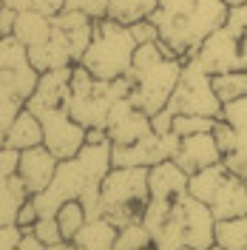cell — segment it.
<instances>
[{
    "mask_svg": "<svg viewBox=\"0 0 247 250\" xmlns=\"http://www.w3.org/2000/svg\"><path fill=\"white\" fill-rule=\"evenodd\" d=\"M54 219H57V225H60L62 239H74V236L80 233V228L88 222V216H85V208H82V202H80V199H68V202H62L60 208H57Z\"/></svg>",
    "mask_w": 247,
    "mask_h": 250,
    "instance_id": "obj_28",
    "label": "cell"
},
{
    "mask_svg": "<svg viewBox=\"0 0 247 250\" xmlns=\"http://www.w3.org/2000/svg\"><path fill=\"white\" fill-rule=\"evenodd\" d=\"M222 100L213 91L210 74L205 71L196 57H187L182 65V77L176 83V88L170 94L168 111L170 114H193V117H210L222 120Z\"/></svg>",
    "mask_w": 247,
    "mask_h": 250,
    "instance_id": "obj_7",
    "label": "cell"
},
{
    "mask_svg": "<svg viewBox=\"0 0 247 250\" xmlns=\"http://www.w3.org/2000/svg\"><path fill=\"white\" fill-rule=\"evenodd\" d=\"M225 29L236 34V37H242L247 31V3L242 6H230L227 9V17H225Z\"/></svg>",
    "mask_w": 247,
    "mask_h": 250,
    "instance_id": "obj_35",
    "label": "cell"
},
{
    "mask_svg": "<svg viewBox=\"0 0 247 250\" xmlns=\"http://www.w3.org/2000/svg\"><path fill=\"white\" fill-rule=\"evenodd\" d=\"M65 9H77L94 20H103L108 15V0H65Z\"/></svg>",
    "mask_w": 247,
    "mask_h": 250,
    "instance_id": "obj_34",
    "label": "cell"
},
{
    "mask_svg": "<svg viewBox=\"0 0 247 250\" xmlns=\"http://www.w3.org/2000/svg\"><path fill=\"white\" fill-rule=\"evenodd\" d=\"M207 250H222V248H219V245H213V248H207Z\"/></svg>",
    "mask_w": 247,
    "mask_h": 250,
    "instance_id": "obj_50",
    "label": "cell"
},
{
    "mask_svg": "<svg viewBox=\"0 0 247 250\" xmlns=\"http://www.w3.org/2000/svg\"><path fill=\"white\" fill-rule=\"evenodd\" d=\"M222 3H225V6L230 9V6H242V3H247V0H222Z\"/></svg>",
    "mask_w": 247,
    "mask_h": 250,
    "instance_id": "obj_47",
    "label": "cell"
},
{
    "mask_svg": "<svg viewBox=\"0 0 247 250\" xmlns=\"http://www.w3.org/2000/svg\"><path fill=\"white\" fill-rule=\"evenodd\" d=\"M100 199H103V213L117 228L131 225V222H142V213L151 199L148 168L114 165L100 185Z\"/></svg>",
    "mask_w": 247,
    "mask_h": 250,
    "instance_id": "obj_6",
    "label": "cell"
},
{
    "mask_svg": "<svg viewBox=\"0 0 247 250\" xmlns=\"http://www.w3.org/2000/svg\"><path fill=\"white\" fill-rule=\"evenodd\" d=\"M29 196L31 193L17 173H0V225H17V210Z\"/></svg>",
    "mask_w": 247,
    "mask_h": 250,
    "instance_id": "obj_23",
    "label": "cell"
},
{
    "mask_svg": "<svg viewBox=\"0 0 247 250\" xmlns=\"http://www.w3.org/2000/svg\"><path fill=\"white\" fill-rule=\"evenodd\" d=\"M239 46H242V51H245V54H247V31H245V34H242V37H239Z\"/></svg>",
    "mask_w": 247,
    "mask_h": 250,
    "instance_id": "obj_48",
    "label": "cell"
},
{
    "mask_svg": "<svg viewBox=\"0 0 247 250\" xmlns=\"http://www.w3.org/2000/svg\"><path fill=\"white\" fill-rule=\"evenodd\" d=\"M179 162V168L187 173H196L207 165L222 162V151L216 145L213 131H202V134H190V137H179V151L173 156Z\"/></svg>",
    "mask_w": 247,
    "mask_h": 250,
    "instance_id": "obj_16",
    "label": "cell"
},
{
    "mask_svg": "<svg viewBox=\"0 0 247 250\" xmlns=\"http://www.w3.org/2000/svg\"><path fill=\"white\" fill-rule=\"evenodd\" d=\"M54 31V20L37 9H26V12H17L15 17V29H12V37L17 43H23L26 48L43 46Z\"/></svg>",
    "mask_w": 247,
    "mask_h": 250,
    "instance_id": "obj_20",
    "label": "cell"
},
{
    "mask_svg": "<svg viewBox=\"0 0 247 250\" xmlns=\"http://www.w3.org/2000/svg\"><path fill=\"white\" fill-rule=\"evenodd\" d=\"M3 6L12 12H26V9H34V0H3Z\"/></svg>",
    "mask_w": 247,
    "mask_h": 250,
    "instance_id": "obj_44",
    "label": "cell"
},
{
    "mask_svg": "<svg viewBox=\"0 0 247 250\" xmlns=\"http://www.w3.org/2000/svg\"><path fill=\"white\" fill-rule=\"evenodd\" d=\"M236 134H239V148H236V151L247 156V128H242V131H236Z\"/></svg>",
    "mask_w": 247,
    "mask_h": 250,
    "instance_id": "obj_46",
    "label": "cell"
},
{
    "mask_svg": "<svg viewBox=\"0 0 247 250\" xmlns=\"http://www.w3.org/2000/svg\"><path fill=\"white\" fill-rule=\"evenodd\" d=\"M46 250H77V245H74L71 239H60V242H54V245H46Z\"/></svg>",
    "mask_w": 247,
    "mask_h": 250,
    "instance_id": "obj_45",
    "label": "cell"
},
{
    "mask_svg": "<svg viewBox=\"0 0 247 250\" xmlns=\"http://www.w3.org/2000/svg\"><path fill=\"white\" fill-rule=\"evenodd\" d=\"M117 233H120V228L108 216H97L88 219L71 242L77 245V250H114Z\"/></svg>",
    "mask_w": 247,
    "mask_h": 250,
    "instance_id": "obj_21",
    "label": "cell"
},
{
    "mask_svg": "<svg viewBox=\"0 0 247 250\" xmlns=\"http://www.w3.org/2000/svg\"><path fill=\"white\" fill-rule=\"evenodd\" d=\"M210 83H213V91H216V97L222 100V105L239 100V97H247V71L245 68L210 74Z\"/></svg>",
    "mask_w": 247,
    "mask_h": 250,
    "instance_id": "obj_27",
    "label": "cell"
},
{
    "mask_svg": "<svg viewBox=\"0 0 247 250\" xmlns=\"http://www.w3.org/2000/svg\"><path fill=\"white\" fill-rule=\"evenodd\" d=\"M40 219V210H37V205H34V199H26V202L20 205V210H17V228L23 230V228H34V222Z\"/></svg>",
    "mask_w": 247,
    "mask_h": 250,
    "instance_id": "obj_37",
    "label": "cell"
},
{
    "mask_svg": "<svg viewBox=\"0 0 247 250\" xmlns=\"http://www.w3.org/2000/svg\"><path fill=\"white\" fill-rule=\"evenodd\" d=\"M159 0H108V15L111 20L123 23V26H134L139 20H148L156 12Z\"/></svg>",
    "mask_w": 247,
    "mask_h": 250,
    "instance_id": "obj_25",
    "label": "cell"
},
{
    "mask_svg": "<svg viewBox=\"0 0 247 250\" xmlns=\"http://www.w3.org/2000/svg\"><path fill=\"white\" fill-rule=\"evenodd\" d=\"M131 34H134V40H137L139 46H142V43H154V40H159V31H156V26H154L151 17L134 23V26H131Z\"/></svg>",
    "mask_w": 247,
    "mask_h": 250,
    "instance_id": "obj_36",
    "label": "cell"
},
{
    "mask_svg": "<svg viewBox=\"0 0 247 250\" xmlns=\"http://www.w3.org/2000/svg\"><path fill=\"white\" fill-rule=\"evenodd\" d=\"M6 145H9V148H17V151L43 145V125H40V117H37L34 111L23 108L15 117V123L9 125V131H6Z\"/></svg>",
    "mask_w": 247,
    "mask_h": 250,
    "instance_id": "obj_22",
    "label": "cell"
},
{
    "mask_svg": "<svg viewBox=\"0 0 247 250\" xmlns=\"http://www.w3.org/2000/svg\"><path fill=\"white\" fill-rule=\"evenodd\" d=\"M216 120L210 117H193V114H173V134L176 137H190L202 131H213Z\"/></svg>",
    "mask_w": 247,
    "mask_h": 250,
    "instance_id": "obj_30",
    "label": "cell"
},
{
    "mask_svg": "<svg viewBox=\"0 0 247 250\" xmlns=\"http://www.w3.org/2000/svg\"><path fill=\"white\" fill-rule=\"evenodd\" d=\"M20 242V228L17 225H0V250H15Z\"/></svg>",
    "mask_w": 247,
    "mask_h": 250,
    "instance_id": "obj_41",
    "label": "cell"
},
{
    "mask_svg": "<svg viewBox=\"0 0 247 250\" xmlns=\"http://www.w3.org/2000/svg\"><path fill=\"white\" fill-rule=\"evenodd\" d=\"M182 213H185V245L196 250H207L216 245V216L210 210V205L193 199L185 193L182 199Z\"/></svg>",
    "mask_w": 247,
    "mask_h": 250,
    "instance_id": "obj_13",
    "label": "cell"
},
{
    "mask_svg": "<svg viewBox=\"0 0 247 250\" xmlns=\"http://www.w3.org/2000/svg\"><path fill=\"white\" fill-rule=\"evenodd\" d=\"M40 71L31 65L26 46L17 43L15 37H0V103L17 100L26 105L34 88H37Z\"/></svg>",
    "mask_w": 247,
    "mask_h": 250,
    "instance_id": "obj_8",
    "label": "cell"
},
{
    "mask_svg": "<svg viewBox=\"0 0 247 250\" xmlns=\"http://www.w3.org/2000/svg\"><path fill=\"white\" fill-rule=\"evenodd\" d=\"M151 117L145 111H139L128 97L117 100L108 111L105 120V134H108L111 145H131V142L142 140L145 134H151Z\"/></svg>",
    "mask_w": 247,
    "mask_h": 250,
    "instance_id": "obj_12",
    "label": "cell"
},
{
    "mask_svg": "<svg viewBox=\"0 0 247 250\" xmlns=\"http://www.w3.org/2000/svg\"><path fill=\"white\" fill-rule=\"evenodd\" d=\"M227 6L222 0H159L151 15L159 40L176 57H193L207 34L225 26Z\"/></svg>",
    "mask_w": 247,
    "mask_h": 250,
    "instance_id": "obj_2",
    "label": "cell"
},
{
    "mask_svg": "<svg viewBox=\"0 0 247 250\" xmlns=\"http://www.w3.org/2000/svg\"><path fill=\"white\" fill-rule=\"evenodd\" d=\"M187 179H190V173L182 171L176 159H165V162L151 165L148 168V190H151V199L179 202L187 193Z\"/></svg>",
    "mask_w": 247,
    "mask_h": 250,
    "instance_id": "obj_15",
    "label": "cell"
},
{
    "mask_svg": "<svg viewBox=\"0 0 247 250\" xmlns=\"http://www.w3.org/2000/svg\"><path fill=\"white\" fill-rule=\"evenodd\" d=\"M3 145H6V134H3V131H0V148H3Z\"/></svg>",
    "mask_w": 247,
    "mask_h": 250,
    "instance_id": "obj_49",
    "label": "cell"
},
{
    "mask_svg": "<svg viewBox=\"0 0 247 250\" xmlns=\"http://www.w3.org/2000/svg\"><path fill=\"white\" fill-rule=\"evenodd\" d=\"M216 245L222 250H247V213L216 222Z\"/></svg>",
    "mask_w": 247,
    "mask_h": 250,
    "instance_id": "obj_26",
    "label": "cell"
},
{
    "mask_svg": "<svg viewBox=\"0 0 247 250\" xmlns=\"http://www.w3.org/2000/svg\"><path fill=\"white\" fill-rule=\"evenodd\" d=\"M34 236L43 242V245H54V242H60L62 233H60V225H57V219L54 216H40L34 222Z\"/></svg>",
    "mask_w": 247,
    "mask_h": 250,
    "instance_id": "obj_33",
    "label": "cell"
},
{
    "mask_svg": "<svg viewBox=\"0 0 247 250\" xmlns=\"http://www.w3.org/2000/svg\"><path fill=\"white\" fill-rule=\"evenodd\" d=\"M15 250H46V245L34 236L31 228H23V230H20V242H17Z\"/></svg>",
    "mask_w": 247,
    "mask_h": 250,
    "instance_id": "obj_42",
    "label": "cell"
},
{
    "mask_svg": "<svg viewBox=\"0 0 247 250\" xmlns=\"http://www.w3.org/2000/svg\"><path fill=\"white\" fill-rule=\"evenodd\" d=\"M137 40L131 34V26H123L111 17L94 20L91 43L82 54V65L91 71L97 80H120L131 71Z\"/></svg>",
    "mask_w": 247,
    "mask_h": 250,
    "instance_id": "obj_5",
    "label": "cell"
},
{
    "mask_svg": "<svg viewBox=\"0 0 247 250\" xmlns=\"http://www.w3.org/2000/svg\"><path fill=\"white\" fill-rule=\"evenodd\" d=\"M222 120L230 123L236 131L247 128V97H239V100H233V103H225V108H222Z\"/></svg>",
    "mask_w": 247,
    "mask_h": 250,
    "instance_id": "obj_32",
    "label": "cell"
},
{
    "mask_svg": "<svg viewBox=\"0 0 247 250\" xmlns=\"http://www.w3.org/2000/svg\"><path fill=\"white\" fill-rule=\"evenodd\" d=\"M210 210L213 216L219 219H233V216H245L247 213V179L236 176V173H227L222 179V185L216 188L213 199H210Z\"/></svg>",
    "mask_w": 247,
    "mask_h": 250,
    "instance_id": "obj_18",
    "label": "cell"
},
{
    "mask_svg": "<svg viewBox=\"0 0 247 250\" xmlns=\"http://www.w3.org/2000/svg\"><path fill=\"white\" fill-rule=\"evenodd\" d=\"M222 162H225V168H227L230 173H236V176L247 179V156L245 154H239V151L225 154V156H222Z\"/></svg>",
    "mask_w": 247,
    "mask_h": 250,
    "instance_id": "obj_39",
    "label": "cell"
},
{
    "mask_svg": "<svg viewBox=\"0 0 247 250\" xmlns=\"http://www.w3.org/2000/svg\"><path fill=\"white\" fill-rule=\"evenodd\" d=\"M71 68H74V65L43 71L40 80H37L34 94L26 100V108L37 114V111H43V108L62 105V103H65V94H68V85H71Z\"/></svg>",
    "mask_w": 247,
    "mask_h": 250,
    "instance_id": "obj_17",
    "label": "cell"
},
{
    "mask_svg": "<svg viewBox=\"0 0 247 250\" xmlns=\"http://www.w3.org/2000/svg\"><path fill=\"white\" fill-rule=\"evenodd\" d=\"M40 125H43V145H46L57 159H71L80 154V148L85 145L88 131L71 120V114L65 111V105H54V108L37 111Z\"/></svg>",
    "mask_w": 247,
    "mask_h": 250,
    "instance_id": "obj_9",
    "label": "cell"
},
{
    "mask_svg": "<svg viewBox=\"0 0 247 250\" xmlns=\"http://www.w3.org/2000/svg\"><path fill=\"white\" fill-rule=\"evenodd\" d=\"M17 165H20V151L17 148H9V145H3L0 148V173H17Z\"/></svg>",
    "mask_w": 247,
    "mask_h": 250,
    "instance_id": "obj_38",
    "label": "cell"
},
{
    "mask_svg": "<svg viewBox=\"0 0 247 250\" xmlns=\"http://www.w3.org/2000/svg\"><path fill=\"white\" fill-rule=\"evenodd\" d=\"M128 94H131V77L128 74L120 80H97L82 62H74L71 85H68L62 105L71 114V120H77L85 131H91V128H105L111 105Z\"/></svg>",
    "mask_w": 247,
    "mask_h": 250,
    "instance_id": "obj_4",
    "label": "cell"
},
{
    "mask_svg": "<svg viewBox=\"0 0 247 250\" xmlns=\"http://www.w3.org/2000/svg\"><path fill=\"white\" fill-rule=\"evenodd\" d=\"M34 9L43 12V15H48V17H54L65 9V0H34Z\"/></svg>",
    "mask_w": 247,
    "mask_h": 250,
    "instance_id": "obj_43",
    "label": "cell"
},
{
    "mask_svg": "<svg viewBox=\"0 0 247 250\" xmlns=\"http://www.w3.org/2000/svg\"><path fill=\"white\" fill-rule=\"evenodd\" d=\"M196 60L205 65L207 74H222V71H247V54L239 46V37L230 34L225 26H219L213 34L205 37V43L199 46V51L193 54Z\"/></svg>",
    "mask_w": 247,
    "mask_h": 250,
    "instance_id": "obj_11",
    "label": "cell"
},
{
    "mask_svg": "<svg viewBox=\"0 0 247 250\" xmlns=\"http://www.w3.org/2000/svg\"><path fill=\"white\" fill-rule=\"evenodd\" d=\"M111 168H114L111 140L85 142L77 156L60 159L51 185L31 196L37 210H40V216H54L57 208L62 202H68V199H80L88 219L105 216L103 213V199H100V185H103V179H105V173Z\"/></svg>",
    "mask_w": 247,
    "mask_h": 250,
    "instance_id": "obj_1",
    "label": "cell"
},
{
    "mask_svg": "<svg viewBox=\"0 0 247 250\" xmlns=\"http://www.w3.org/2000/svg\"><path fill=\"white\" fill-rule=\"evenodd\" d=\"M185 245V213L182 205L176 202L170 208L165 222L154 230V250H182Z\"/></svg>",
    "mask_w": 247,
    "mask_h": 250,
    "instance_id": "obj_24",
    "label": "cell"
},
{
    "mask_svg": "<svg viewBox=\"0 0 247 250\" xmlns=\"http://www.w3.org/2000/svg\"><path fill=\"white\" fill-rule=\"evenodd\" d=\"M60 159L48 151L46 145H34V148H26L20 151V165H17V176L23 179V185L31 196L46 190L54 179V171H57Z\"/></svg>",
    "mask_w": 247,
    "mask_h": 250,
    "instance_id": "obj_14",
    "label": "cell"
},
{
    "mask_svg": "<svg viewBox=\"0 0 247 250\" xmlns=\"http://www.w3.org/2000/svg\"><path fill=\"white\" fill-rule=\"evenodd\" d=\"M182 250H196V248H182Z\"/></svg>",
    "mask_w": 247,
    "mask_h": 250,
    "instance_id": "obj_51",
    "label": "cell"
},
{
    "mask_svg": "<svg viewBox=\"0 0 247 250\" xmlns=\"http://www.w3.org/2000/svg\"><path fill=\"white\" fill-rule=\"evenodd\" d=\"M51 20L65 34V40L71 46V54H74V62H80L82 54H85V48H88V43H91L94 17H88L85 12H77V9H62L60 15H54Z\"/></svg>",
    "mask_w": 247,
    "mask_h": 250,
    "instance_id": "obj_19",
    "label": "cell"
},
{
    "mask_svg": "<svg viewBox=\"0 0 247 250\" xmlns=\"http://www.w3.org/2000/svg\"><path fill=\"white\" fill-rule=\"evenodd\" d=\"M182 65H185V60L176 57L162 40L137 46L131 71H128V77H131L128 100L139 111H145L148 117L168 108L170 94H173L176 83L182 77Z\"/></svg>",
    "mask_w": 247,
    "mask_h": 250,
    "instance_id": "obj_3",
    "label": "cell"
},
{
    "mask_svg": "<svg viewBox=\"0 0 247 250\" xmlns=\"http://www.w3.org/2000/svg\"><path fill=\"white\" fill-rule=\"evenodd\" d=\"M151 128H154L156 134H170V131H173V114H170L168 108L151 114Z\"/></svg>",
    "mask_w": 247,
    "mask_h": 250,
    "instance_id": "obj_40",
    "label": "cell"
},
{
    "mask_svg": "<svg viewBox=\"0 0 247 250\" xmlns=\"http://www.w3.org/2000/svg\"><path fill=\"white\" fill-rule=\"evenodd\" d=\"M213 137H216V145H219V151H222V156L233 154V151L239 148V134H236V128H233L230 123H225V120H216Z\"/></svg>",
    "mask_w": 247,
    "mask_h": 250,
    "instance_id": "obj_31",
    "label": "cell"
},
{
    "mask_svg": "<svg viewBox=\"0 0 247 250\" xmlns=\"http://www.w3.org/2000/svg\"><path fill=\"white\" fill-rule=\"evenodd\" d=\"M179 151V137L170 134H145L142 140L131 145H111V162L114 165H131V168H151L156 162L173 159Z\"/></svg>",
    "mask_w": 247,
    "mask_h": 250,
    "instance_id": "obj_10",
    "label": "cell"
},
{
    "mask_svg": "<svg viewBox=\"0 0 247 250\" xmlns=\"http://www.w3.org/2000/svg\"><path fill=\"white\" fill-rule=\"evenodd\" d=\"M114 250H154V236L142 222L123 225L114 242Z\"/></svg>",
    "mask_w": 247,
    "mask_h": 250,
    "instance_id": "obj_29",
    "label": "cell"
}]
</instances>
